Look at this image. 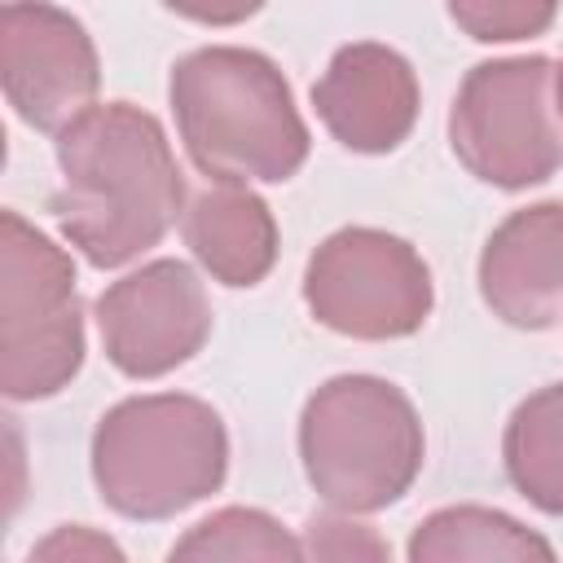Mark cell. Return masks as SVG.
<instances>
[{
	"instance_id": "cell-7",
	"label": "cell",
	"mask_w": 563,
	"mask_h": 563,
	"mask_svg": "<svg viewBox=\"0 0 563 563\" xmlns=\"http://www.w3.org/2000/svg\"><path fill=\"white\" fill-rule=\"evenodd\" d=\"M308 312L347 339L383 343L422 330L435 303L427 260L387 229H339L330 233L303 268Z\"/></svg>"
},
{
	"instance_id": "cell-6",
	"label": "cell",
	"mask_w": 563,
	"mask_h": 563,
	"mask_svg": "<svg viewBox=\"0 0 563 563\" xmlns=\"http://www.w3.org/2000/svg\"><path fill=\"white\" fill-rule=\"evenodd\" d=\"M449 145L484 185L528 189L550 180L563 167L559 66L541 53L471 66L449 110Z\"/></svg>"
},
{
	"instance_id": "cell-12",
	"label": "cell",
	"mask_w": 563,
	"mask_h": 563,
	"mask_svg": "<svg viewBox=\"0 0 563 563\" xmlns=\"http://www.w3.org/2000/svg\"><path fill=\"white\" fill-rule=\"evenodd\" d=\"M185 246L224 286H260L277 264V220L255 189L216 185L202 189L185 220Z\"/></svg>"
},
{
	"instance_id": "cell-19",
	"label": "cell",
	"mask_w": 563,
	"mask_h": 563,
	"mask_svg": "<svg viewBox=\"0 0 563 563\" xmlns=\"http://www.w3.org/2000/svg\"><path fill=\"white\" fill-rule=\"evenodd\" d=\"M559 110H563V62H559Z\"/></svg>"
},
{
	"instance_id": "cell-10",
	"label": "cell",
	"mask_w": 563,
	"mask_h": 563,
	"mask_svg": "<svg viewBox=\"0 0 563 563\" xmlns=\"http://www.w3.org/2000/svg\"><path fill=\"white\" fill-rule=\"evenodd\" d=\"M312 106L325 132L352 154H391L418 123V75L413 66L374 40L343 44L325 75L312 84Z\"/></svg>"
},
{
	"instance_id": "cell-1",
	"label": "cell",
	"mask_w": 563,
	"mask_h": 563,
	"mask_svg": "<svg viewBox=\"0 0 563 563\" xmlns=\"http://www.w3.org/2000/svg\"><path fill=\"white\" fill-rule=\"evenodd\" d=\"M53 154L62 180L48 207L92 268H123L145 255L185 211V176L172 141L132 101L92 106L57 132Z\"/></svg>"
},
{
	"instance_id": "cell-11",
	"label": "cell",
	"mask_w": 563,
	"mask_h": 563,
	"mask_svg": "<svg viewBox=\"0 0 563 563\" xmlns=\"http://www.w3.org/2000/svg\"><path fill=\"white\" fill-rule=\"evenodd\" d=\"M479 295L515 330H550L563 317V202L519 207L488 233Z\"/></svg>"
},
{
	"instance_id": "cell-16",
	"label": "cell",
	"mask_w": 563,
	"mask_h": 563,
	"mask_svg": "<svg viewBox=\"0 0 563 563\" xmlns=\"http://www.w3.org/2000/svg\"><path fill=\"white\" fill-rule=\"evenodd\" d=\"M303 563H391L383 532L361 523L356 515H312L299 532Z\"/></svg>"
},
{
	"instance_id": "cell-3",
	"label": "cell",
	"mask_w": 563,
	"mask_h": 563,
	"mask_svg": "<svg viewBox=\"0 0 563 563\" xmlns=\"http://www.w3.org/2000/svg\"><path fill=\"white\" fill-rule=\"evenodd\" d=\"M229 475L220 413L185 391L128 396L92 431V479L123 519H172L211 497Z\"/></svg>"
},
{
	"instance_id": "cell-8",
	"label": "cell",
	"mask_w": 563,
	"mask_h": 563,
	"mask_svg": "<svg viewBox=\"0 0 563 563\" xmlns=\"http://www.w3.org/2000/svg\"><path fill=\"white\" fill-rule=\"evenodd\" d=\"M110 365L128 378H163L211 339V299L185 260H150L97 299Z\"/></svg>"
},
{
	"instance_id": "cell-14",
	"label": "cell",
	"mask_w": 563,
	"mask_h": 563,
	"mask_svg": "<svg viewBox=\"0 0 563 563\" xmlns=\"http://www.w3.org/2000/svg\"><path fill=\"white\" fill-rule=\"evenodd\" d=\"M501 457L519 497L545 515H563V383L519 400L501 435Z\"/></svg>"
},
{
	"instance_id": "cell-4",
	"label": "cell",
	"mask_w": 563,
	"mask_h": 563,
	"mask_svg": "<svg viewBox=\"0 0 563 563\" xmlns=\"http://www.w3.org/2000/svg\"><path fill=\"white\" fill-rule=\"evenodd\" d=\"M299 457L334 515H374L400 501L427 457L413 400L378 374L321 383L299 413Z\"/></svg>"
},
{
	"instance_id": "cell-17",
	"label": "cell",
	"mask_w": 563,
	"mask_h": 563,
	"mask_svg": "<svg viewBox=\"0 0 563 563\" xmlns=\"http://www.w3.org/2000/svg\"><path fill=\"white\" fill-rule=\"evenodd\" d=\"M449 18L479 44H510L541 35L554 22V4H523V0H457L449 4Z\"/></svg>"
},
{
	"instance_id": "cell-5",
	"label": "cell",
	"mask_w": 563,
	"mask_h": 563,
	"mask_svg": "<svg viewBox=\"0 0 563 563\" xmlns=\"http://www.w3.org/2000/svg\"><path fill=\"white\" fill-rule=\"evenodd\" d=\"M84 365V303L70 255L26 224L0 216V387L9 400H48Z\"/></svg>"
},
{
	"instance_id": "cell-15",
	"label": "cell",
	"mask_w": 563,
	"mask_h": 563,
	"mask_svg": "<svg viewBox=\"0 0 563 563\" xmlns=\"http://www.w3.org/2000/svg\"><path fill=\"white\" fill-rule=\"evenodd\" d=\"M167 563H303V545L268 510L224 506L198 519L172 545Z\"/></svg>"
},
{
	"instance_id": "cell-13",
	"label": "cell",
	"mask_w": 563,
	"mask_h": 563,
	"mask_svg": "<svg viewBox=\"0 0 563 563\" xmlns=\"http://www.w3.org/2000/svg\"><path fill=\"white\" fill-rule=\"evenodd\" d=\"M405 563H559L554 545L493 506H444L409 537Z\"/></svg>"
},
{
	"instance_id": "cell-2",
	"label": "cell",
	"mask_w": 563,
	"mask_h": 563,
	"mask_svg": "<svg viewBox=\"0 0 563 563\" xmlns=\"http://www.w3.org/2000/svg\"><path fill=\"white\" fill-rule=\"evenodd\" d=\"M180 141L216 185H282L308 163V123L273 57L238 44L194 48L167 84Z\"/></svg>"
},
{
	"instance_id": "cell-9",
	"label": "cell",
	"mask_w": 563,
	"mask_h": 563,
	"mask_svg": "<svg viewBox=\"0 0 563 563\" xmlns=\"http://www.w3.org/2000/svg\"><path fill=\"white\" fill-rule=\"evenodd\" d=\"M0 79L13 114L35 132H66L101 88L97 44L79 18L53 4L0 9Z\"/></svg>"
},
{
	"instance_id": "cell-18",
	"label": "cell",
	"mask_w": 563,
	"mask_h": 563,
	"mask_svg": "<svg viewBox=\"0 0 563 563\" xmlns=\"http://www.w3.org/2000/svg\"><path fill=\"white\" fill-rule=\"evenodd\" d=\"M26 563H128V554L119 550L114 537L84 528V523H57L53 532H44Z\"/></svg>"
}]
</instances>
